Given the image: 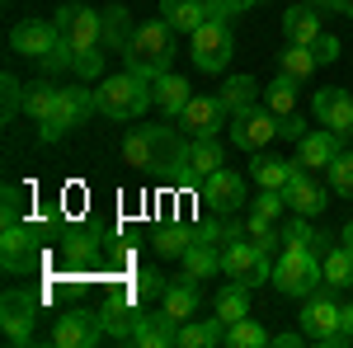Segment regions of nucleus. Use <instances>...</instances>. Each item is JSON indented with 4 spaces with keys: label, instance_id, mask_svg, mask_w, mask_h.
<instances>
[{
    "label": "nucleus",
    "instance_id": "f257e3e1",
    "mask_svg": "<svg viewBox=\"0 0 353 348\" xmlns=\"http://www.w3.org/2000/svg\"><path fill=\"white\" fill-rule=\"evenodd\" d=\"M94 108L109 123H137L146 108H156V90L137 71H118V76H104V85L94 90Z\"/></svg>",
    "mask_w": 353,
    "mask_h": 348
},
{
    "label": "nucleus",
    "instance_id": "f03ea898",
    "mask_svg": "<svg viewBox=\"0 0 353 348\" xmlns=\"http://www.w3.org/2000/svg\"><path fill=\"white\" fill-rule=\"evenodd\" d=\"M174 52H179L174 28L165 24V19H146V24H137L132 43H128V52H123V61H128V71L146 76V81H156V76L170 71Z\"/></svg>",
    "mask_w": 353,
    "mask_h": 348
},
{
    "label": "nucleus",
    "instance_id": "7ed1b4c3",
    "mask_svg": "<svg viewBox=\"0 0 353 348\" xmlns=\"http://www.w3.org/2000/svg\"><path fill=\"white\" fill-rule=\"evenodd\" d=\"M273 287L283 296H306L325 287V268H321V249L316 245H283V259L273 264Z\"/></svg>",
    "mask_w": 353,
    "mask_h": 348
},
{
    "label": "nucleus",
    "instance_id": "20e7f679",
    "mask_svg": "<svg viewBox=\"0 0 353 348\" xmlns=\"http://www.w3.org/2000/svg\"><path fill=\"white\" fill-rule=\"evenodd\" d=\"M179 132L174 127H132L128 141H123V161L132 165V170H170L174 156H179Z\"/></svg>",
    "mask_w": 353,
    "mask_h": 348
},
{
    "label": "nucleus",
    "instance_id": "39448f33",
    "mask_svg": "<svg viewBox=\"0 0 353 348\" xmlns=\"http://www.w3.org/2000/svg\"><path fill=\"white\" fill-rule=\"evenodd\" d=\"M90 113H99V108H94V90H85V81L61 85L52 118H48V123L38 127V141H61V136L71 132V127H81Z\"/></svg>",
    "mask_w": 353,
    "mask_h": 348
},
{
    "label": "nucleus",
    "instance_id": "423d86ee",
    "mask_svg": "<svg viewBox=\"0 0 353 348\" xmlns=\"http://www.w3.org/2000/svg\"><path fill=\"white\" fill-rule=\"evenodd\" d=\"M221 165H226V156H221L217 136H189L165 174H170V179H179V184H203L208 174H217Z\"/></svg>",
    "mask_w": 353,
    "mask_h": 348
},
{
    "label": "nucleus",
    "instance_id": "0eeeda50",
    "mask_svg": "<svg viewBox=\"0 0 353 348\" xmlns=\"http://www.w3.org/2000/svg\"><path fill=\"white\" fill-rule=\"evenodd\" d=\"M301 329H306V339L311 344H325V348H344V306L334 301V296H321L311 292L306 296V306H301Z\"/></svg>",
    "mask_w": 353,
    "mask_h": 348
},
{
    "label": "nucleus",
    "instance_id": "6e6552de",
    "mask_svg": "<svg viewBox=\"0 0 353 348\" xmlns=\"http://www.w3.org/2000/svg\"><path fill=\"white\" fill-rule=\"evenodd\" d=\"M221 273H226L231 283H245V287H264V283H273L269 254L250 240V236H236V240L221 249Z\"/></svg>",
    "mask_w": 353,
    "mask_h": 348
},
{
    "label": "nucleus",
    "instance_id": "1a4fd4ad",
    "mask_svg": "<svg viewBox=\"0 0 353 348\" xmlns=\"http://www.w3.org/2000/svg\"><path fill=\"white\" fill-rule=\"evenodd\" d=\"M189 52H193V66H198V71H208V76L226 71V61H231V52H236L231 24H221V19L198 24V28L189 33Z\"/></svg>",
    "mask_w": 353,
    "mask_h": 348
},
{
    "label": "nucleus",
    "instance_id": "9d476101",
    "mask_svg": "<svg viewBox=\"0 0 353 348\" xmlns=\"http://www.w3.org/2000/svg\"><path fill=\"white\" fill-rule=\"evenodd\" d=\"M273 136H278V113L269 104H250L241 113H231V141L241 146V151H264Z\"/></svg>",
    "mask_w": 353,
    "mask_h": 348
},
{
    "label": "nucleus",
    "instance_id": "9b49d317",
    "mask_svg": "<svg viewBox=\"0 0 353 348\" xmlns=\"http://www.w3.org/2000/svg\"><path fill=\"white\" fill-rule=\"evenodd\" d=\"M52 24L61 28V38H66L76 52H85V48H104V14L90 10V5H61Z\"/></svg>",
    "mask_w": 353,
    "mask_h": 348
},
{
    "label": "nucleus",
    "instance_id": "f8f14e48",
    "mask_svg": "<svg viewBox=\"0 0 353 348\" xmlns=\"http://www.w3.org/2000/svg\"><path fill=\"white\" fill-rule=\"evenodd\" d=\"M33 320H38V301L19 287H10V292L0 296V329H5V344L24 348L33 344Z\"/></svg>",
    "mask_w": 353,
    "mask_h": 348
},
{
    "label": "nucleus",
    "instance_id": "ddd939ff",
    "mask_svg": "<svg viewBox=\"0 0 353 348\" xmlns=\"http://www.w3.org/2000/svg\"><path fill=\"white\" fill-rule=\"evenodd\" d=\"M231 123V108L221 104V94H193L179 113V132L184 136H217Z\"/></svg>",
    "mask_w": 353,
    "mask_h": 348
},
{
    "label": "nucleus",
    "instance_id": "4468645a",
    "mask_svg": "<svg viewBox=\"0 0 353 348\" xmlns=\"http://www.w3.org/2000/svg\"><path fill=\"white\" fill-rule=\"evenodd\" d=\"M241 203H250V184H245V174H236V170L221 165L217 174L203 179V207H208V212L231 216Z\"/></svg>",
    "mask_w": 353,
    "mask_h": 348
},
{
    "label": "nucleus",
    "instance_id": "2eb2a0df",
    "mask_svg": "<svg viewBox=\"0 0 353 348\" xmlns=\"http://www.w3.org/2000/svg\"><path fill=\"white\" fill-rule=\"evenodd\" d=\"M99 339H109L99 311H66V316L57 320V329H52L57 348H94Z\"/></svg>",
    "mask_w": 353,
    "mask_h": 348
},
{
    "label": "nucleus",
    "instance_id": "dca6fc26",
    "mask_svg": "<svg viewBox=\"0 0 353 348\" xmlns=\"http://www.w3.org/2000/svg\"><path fill=\"white\" fill-rule=\"evenodd\" d=\"M57 43H61V28H57L52 19H24V24L10 28V52L14 57L43 61L48 52H57Z\"/></svg>",
    "mask_w": 353,
    "mask_h": 348
},
{
    "label": "nucleus",
    "instance_id": "f3484780",
    "mask_svg": "<svg viewBox=\"0 0 353 348\" xmlns=\"http://www.w3.org/2000/svg\"><path fill=\"white\" fill-rule=\"evenodd\" d=\"M283 198H288V207L297 216H321L330 207V188L321 184L311 170H301V165L292 170V179L283 184Z\"/></svg>",
    "mask_w": 353,
    "mask_h": 348
},
{
    "label": "nucleus",
    "instance_id": "a211bd4d",
    "mask_svg": "<svg viewBox=\"0 0 353 348\" xmlns=\"http://www.w3.org/2000/svg\"><path fill=\"white\" fill-rule=\"evenodd\" d=\"M0 264H5V273H28L38 264V231L28 221L0 231Z\"/></svg>",
    "mask_w": 353,
    "mask_h": 348
},
{
    "label": "nucleus",
    "instance_id": "6ab92c4d",
    "mask_svg": "<svg viewBox=\"0 0 353 348\" xmlns=\"http://www.w3.org/2000/svg\"><path fill=\"white\" fill-rule=\"evenodd\" d=\"M316 123L330 127V132L349 136L353 127V90H339V85H330V90H316Z\"/></svg>",
    "mask_w": 353,
    "mask_h": 348
},
{
    "label": "nucleus",
    "instance_id": "aec40b11",
    "mask_svg": "<svg viewBox=\"0 0 353 348\" xmlns=\"http://www.w3.org/2000/svg\"><path fill=\"white\" fill-rule=\"evenodd\" d=\"M99 316H104V329H109V339H118V344H132V329H137V320H141V306H137L132 296H123V292L104 296Z\"/></svg>",
    "mask_w": 353,
    "mask_h": 348
},
{
    "label": "nucleus",
    "instance_id": "412c9836",
    "mask_svg": "<svg viewBox=\"0 0 353 348\" xmlns=\"http://www.w3.org/2000/svg\"><path fill=\"white\" fill-rule=\"evenodd\" d=\"M339 141H344V136L330 132V127L306 132V136L297 141V165H301V170H311V174H316V170H330V161L339 156Z\"/></svg>",
    "mask_w": 353,
    "mask_h": 348
},
{
    "label": "nucleus",
    "instance_id": "4be33fe9",
    "mask_svg": "<svg viewBox=\"0 0 353 348\" xmlns=\"http://www.w3.org/2000/svg\"><path fill=\"white\" fill-rule=\"evenodd\" d=\"M132 344L137 348H174L179 344V320H174L165 306L156 311V316L141 311V320H137V329H132Z\"/></svg>",
    "mask_w": 353,
    "mask_h": 348
},
{
    "label": "nucleus",
    "instance_id": "5701e85b",
    "mask_svg": "<svg viewBox=\"0 0 353 348\" xmlns=\"http://www.w3.org/2000/svg\"><path fill=\"white\" fill-rule=\"evenodd\" d=\"M316 10H321V5H311V0H301V5H288V10H283V33H288V43H301V48H311V43L325 33Z\"/></svg>",
    "mask_w": 353,
    "mask_h": 348
},
{
    "label": "nucleus",
    "instance_id": "b1692460",
    "mask_svg": "<svg viewBox=\"0 0 353 348\" xmlns=\"http://www.w3.org/2000/svg\"><path fill=\"white\" fill-rule=\"evenodd\" d=\"M151 90H156V108H161L165 118H179V113H184V104L193 99L189 81H184V76H174V71L156 76V81H151Z\"/></svg>",
    "mask_w": 353,
    "mask_h": 348
},
{
    "label": "nucleus",
    "instance_id": "393cba45",
    "mask_svg": "<svg viewBox=\"0 0 353 348\" xmlns=\"http://www.w3.org/2000/svg\"><path fill=\"white\" fill-rule=\"evenodd\" d=\"M221 273V249L212 240H198L184 249V278H193V283H203V278H217Z\"/></svg>",
    "mask_w": 353,
    "mask_h": 348
},
{
    "label": "nucleus",
    "instance_id": "a878e982",
    "mask_svg": "<svg viewBox=\"0 0 353 348\" xmlns=\"http://www.w3.org/2000/svg\"><path fill=\"white\" fill-rule=\"evenodd\" d=\"M161 14L174 33H193L198 24H208V5H203V0H165Z\"/></svg>",
    "mask_w": 353,
    "mask_h": 348
},
{
    "label": "nucleus",
    "instance_id": "bb28decb",
    "mask_svg": "<svg viewBox=\"0 0 353 348\" xmlns=\"http://www.w3.org/2000/svg\"><path fill=\"white\" fill-rule=\"evenodd\" d=\"M161 301H165V311H170L174 320L184 325V320L193 316V311L203 306V292H198V283H193V278H184V283H170Z\"/></svg>",
    "mask_w": 353,
    "mask_h": 348
},
{
    "label": "nucleus",
    "instance_id": "cd10ccee",
    "mask_svg": "<svg viewBox=\"0 0 353 348\" xmlns=\"http://www.w3.org/2000/svg\"><path fill=\"white\" fill-rule=\"evenodd\" d=\"M132 33H137L132 14H128L123 5H109V10H104V48L123 57V52H128V43H132Z\"/></svg>",
    "mask_w": 353,
    "mask_h": 348
},
{
    "label": "nucleus",
    "instance_id": "c85d7f7f",
    "mask_svg": "<svg viewBox=\"0 0 353 348\" xmlns=\"http://www.w3.org/2000/svg\"><path fill=\"white\" fill-rule=\"evenodd\" d=\"M57 94H61V85H52V76H43V81H33L24 90V113L33 123H48L57 108Z\"/></svg>",
    "mask_w": 353,
    "mask_h": 348
},
{
    "label": "nucleus",
    "instance_id": "c756f323",
    "mask_svg": "<svg viewBox=\"0 0 353 348\" xmlns=\"http://www.w3.org/2000/svg\"><path fill=\"white\" fill-rule=\"evenodd\" d=\"M321 268H325V287H330V292L353 287V249H344V245H330L325 254H321Z\"/></svg>",
    "mask_w": 353,
    "mask_h": 348
},
{
    "label": "nucleus",
    "instance_id": "7c9ffc66",
    "mask_svg": "<svg viewBox=\"0 0 353 348\" xmlns=\"http://www.w3.org/2000/svg\"><path fill=\"white\" fill-rule=\"evenodd\" d=\"M217 94H221V104L231 108V113H241V108L259 104V94H264V85H254V76H231V81L221 85Z\"/></svg>",
    "mask_w": 353,
    "mask_h": 348
},
{
    "label": "nucleus",
    "instance_id": "2f4dec72",
    "mask_svg": "<svg viewBox=\"0 0 353 348\" xmlns=\"http://www.w3.org/2000/svg\"><path fill=\"white\" fill-rule=\"evenodd\" d=\"M193 240H198V231L179 221V226H161L151 245H156V254H165V259H184V249H189Z\"/></svg>",
    "mask_w": 353,
    "mask_h": 348
},
{
    "label": "nucleus",
    "instance_id": "473e14b6",
    "mask_svg": "<svg viewBox=\"0 0 353 348\" xmlns=\"http://www.w3.org/2000/svg\"><path fill=\"white\" fill-rule=\"evenodd\" d=\"M217 316L226 325H236V320L250 316V287H245V283H226L217 292Z\"/></svg>",
    "mask_w": 353,
    "mask_h": 348
},
{
    "label": "nucleus",
    "instance_id": "72a5a7b5",
    "mask_svg": "<svg viewBox=\"0 0 353 348\" xmlns=\"http://www.w3.org/2000/svg\"><path fill=\"white\" fill-rule=\"evenodd\" d=\"M297 85L301 81H292V76H283V71H278V81L264 85V104H269L278 118H283V113H297Z\"/></svg>",
    "mask_w": 353,
    "mask_h": 348
},
{
    "label": "nucleus",
    "instance_id": "f704fd0d",
    "mask_svg": "<svg viewBox=\"0 0 353 348\" xmlns=\"http://www.w3.org/2000/svg\"><path fill=\"white\" fill-rule=\"evenodd\" d=\"M250 170H254V184H259V188H283L288 179H292V170H297V165H292V161H278V156H254Z\"/></svg>",
    "mask_w": 353,
    "mask_h": 348
},
{
    "label": "nucleus",
    "instance_id": "c9c22d12",
    "mask_svg": "<svg viewBox=\"0 0 353 348\" xmlns=\"http://www.w3.org/2000/svg\"><path fill=\"white\" fill-rule=\"evenodd\" d=\"M165 287H170V283H165V278L156 273V268H141V273H132V283L123 287V296H132L137 306H146V301L165 296Z\"/></svg>",
    "mask_w": 353,
    "mask_h": 348
},
{
    "label": "nucleus",
    "instance_id": "e433bc0d",
    "mask_svg": "<svg viewBox=\"0 0 353 348\" xmlns=\"http://www.w3.org/2000/svg\"><path fill=\"white\" fill-rule=\"evenodd\" d=\"M316 66H321L316 52H311V48H301V43H288V52L278 57V71H283V76H292V81H306Z\"/></svg>",
    "mask_w": 353,
    "mask_h": 348
},
{
    "label": "nucleus",
    "instance_id": "4c0bfd02",
    "mask_svg": "<svg viewBox=\"0 0 353 348\" xmlns=\"http://www.w3.org/2000/svg\"><path fill=\"white\" fill-rule=\"evenodd\" d=\"M226 344L231 348H264V344H273V334H264V325L245 316V320L226 325Z\"/></svg>",
    "mask_w": 353,
    "mask_h": 348
},
{
    "label": "nucleus",
    "instance_id": "58836bf2",
    "mask_svg": "<svg viewBox=\"0 0 353 348\" xmlns=\"http://www.w3.org/2000/svg\"><path fill=\"white\" fill-rule=\"evenodd\" d=\"M24 90L28 85H19V76H0V118L5 123H14V113H24Z\"/></svg>",
    "mask_w": 353,
    "mask_h": 348
},
{
    "label": "nucleus",
    "instance_id": "ea45409f",
    "mask_svg": "<svg viewBox=\"0 0 353 348\" xmlns=\"http://www.w3.org/2000/svg\"><path fill=\"white\" fill-rule=\"evenodd\" d=\"M330 188H334L344 203H353V151H339V156L330 161Z\"/></svg>",
    "mask_w": 353,
    "mask_h": 348
},
{
    "label": "nucleus",
    "instance_id": "a19ab883",
    "mask_svg": "<svg viewBox=\"0 0 353 348\" xmlns=\"http://www.w3.org/2000/svg\"><path fill=\"white\" fill-rule=\"evenodd\" d=\"M104 57H109V48H85V52H76L71 76H76V81H99V76H104Z\"/></svg>",
    "mask_w": 353,
    "mask_h": 348
},
{
    "label": "nucleus",
    "instance_id": "79ce46f5",
    "mask_svg": "<svg viewBox=\"0 0 353 348\" xmlns=\"http://www.w3.org/2000/svg\"><path fill=\"white\" fill-rule=\"evenodd\" d=\"M245 236L259 245L264 254H269L273 245L283 240V236H278V221H273V216H259V212H250V221H245Z\"/></svg>",
    "mask_w": 353,
    "mask_h": 348
},
{
    "label": "nucleus",
    "instance_id": "37998d69",
    "mask_svg": "<svg viewBox=\"0 0 353 348\" xmlns=\"http://www.w3.org/2000/svg\"><path fill=\"white\" fill-rule=\"evenodd\" d=\"M61 259H66V264H90V259H94V240L81 236V231H71V236L61 240Z\"/></svg>",
    "mask_w": 353,
    "mask_h": 348
},
{
    "label": "nucleus",
    "instance_id": "c03bdc74",
    "mask_svg": "<svg viewBox=\"0 0 353 348\" xmlns=\"http://www.w3.org/2000/svg\"><path fill=\"white\" fill-rule=\"evenodd\" d=\"M254 212H259V216H273V221H278V216L292 212V207H288L283 188H259V193H254Z\"/></svg>",
    "mask_w": 353,
    "mask_h": 348
},
{
    "label": "nucleus",
    "instance_id": "a18cd8bd",
    "mask_svg": "<svg viewBox=\"0 0 353 348\" xmlns=\"http://www.w3.org/2000/svg\"><path fill=\"white\" fill-rule=\"evenodd\" d=\"M203 5H208V19H221V24L245 14V0H203Z\"/></svg>",
    "mask_w": 353,
    "mask_h": 348
},
{
    "label": "nucleus",
    "instance_id": "49530a36",
    "mask_svg": "<svg viewBox=\"0 0 353 348\" xmlns=\"http://www.w3.org/2000/svg\"><path fill=\"white\" fill-rule=\"evenodd\" d=\"M0 212H5V226H19V221H24V193H19V188L14 184H5V207H0Z\"/></svg>",
    "mask_w": 353,
    "mask_h": 348
},
{
    "label": "nucleus",
    "instance_id": "de8ad7c7",
    "mask_svg": "<svg viewBox=\"0 0 353 348\" xmlns=\"http://www.w3.org/2000/svg\"><path fill=\"white\" fill-rule=\"evenodd\" d=\"M311 52H316V61H339L344 48H339V38H334V33H321V38L311 43Z\"/></svg>",
    "mask_w": 353,
    "mask_h": 348
},
{
    "label": "nucleus",
    "instance_id": "09e8293b",
    "mask_svg": "<svg viewBox=\"0 0 353 348\" xmlns=\"http://www.w3.org/2000/svg\"><path fill=\"white\" fill-rule=\"evenodd\" d=\"M278 136H283V141H301V136H306V123H301L297 113H283V118H278Z\"/></svg>",
    "mask_w": 353,
    "mask_h": 348
},
{
    "label": "nucleus",
    "instance_id": "8fccbe9b",
    "mask_svg": "<svg viewBox=\"0 0 353 348\" xmlns=\"http://www.w3.org/2000/svg\"><path fill=\"white\" fill-rule=\"evenodd\" d=\"M301 339H306V329H283V334H273V344H278V348H297Z\"/></svg>",
    "mask_w": 353,
    "mask_h": 348
},
{
    "label": "nucleus",
    "instance_id": "3c124183",
    "mask_svg": "<svg viewBox=\"0 0 353 348\" xmlns=\"http://www.w3.org/2000/svg\"><path fill=\"white\" fill-rule=\"evenodd\" d=\"M311 5H321V10H339V14H349V19H353V0H311Z\"/></svg>",
    "mask_w": 353,
    "mask_h": 348
},
{
    "label": "nucleus",
    "instance_id": "603ef678",
    "mask_svg": "<svg viewBox=\"0 0 353 348\" xmlns=\"http://www.w3.org/2000/svg\"><path fill=\"white\" fill-rule=\"evenodd\" d=\"M344 339H349V344H353V301H349V306H344Z\"/></svg>",
    "mask_w": 353,
    "mask_h": 348
},
{
    "label": "nucleus",
    "instance_id": "864d4df0",
    "mask_svg": "<svg viewBox=\"0 0 353 348\" xmlns=\"http://www.w3.org/2000/svg\"><path fill=\"white\" fill-rule=\"evenodd\" d=\"M339 245H344V249H353V221L344 226V231H339Z\"/></svg>",
    "mask_w": 353,
    "mask_h": 348
},
{
    "label": "nucleus",
    "instance_id": "5fc2aeb1",
    "mask_svg": "<svg viewBox=\"0 0 353 348\" xmlns=\"http://www.w3.org/2000/svg\"><path fill=\"white\" fill-rule=\"evenodd\" d=\"M254 5H259V0H245V10H254Z\"/></svg>",
    "mask_w": 353,
    "mask_h": 348
},
{
    "label": "nucleus",
    "instance_id": "6e6d98bb",
    "mask_svg": "<svg viewBox=\"0 0 353 348\" xmlns=\"http://www.w3.org/2000/svg\"><path fill=\"white\" fill-rule=\"evenodd\" d=\"M349 141H353V127H349Z\"/></svg>",
    "mask_w": 353,
    "mask_h": 348
}]
</instances>
